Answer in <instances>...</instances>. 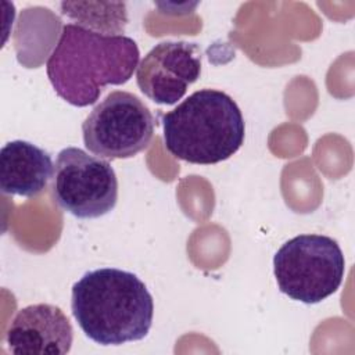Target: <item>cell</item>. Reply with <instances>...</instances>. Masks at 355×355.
<instances>
[{
  "label": "cell",
  "instance_id": "cell-1",
  "mask_svg": "<svg viewBox=\"0 0 355 355\" xmlns=\"http://www.w3.org/2000/svg\"><path fill=\"white\" fill-rule=\"evenodd\" d=\"M137 43L105 36L75 24L62 26L46 69L55 93L75 107L94 104L105 86L125 85L139 65Z\"/></svg>",
  "mask_w": 355,
  "mask_h": 355
},
{
  "label": "cell",
  "instance_id": "cell-2",
  "mask_svg": "<svg viewBox=\"0 0 355 355\" xmlns=\"http://www.w3.org/2000/svg\"><path fill=\"white\" fill-rule=\"evenodd\" d=\"M71 311L90 340L100 345H121L148 334L154 301L135 273L100 268L86 272L72 286Z\"/></svg>",
  "mask_w": 355,
  "mask_h": 355
},
{
  "label": "cell",
  "instance_id": "cell-3",
  "mask_svg": "<svg viewBox=\"0 0 355 355\" xmlns=\"http://www.w3.org/2000/svg\"><path fill=\"white\" fill-rule=\"evenodd\" d=\"M162 139L176 158L212 165L230 158L244 143L245 125L237 103L225 92L201 89L162 114Z\"/></svg>",
  "mask_w": 355,
  "mask_h": 355
},
{
  "label": "cell",
  "instance_id": "cell-4",
  "mask_svg": "<svg viewBox=\"0 0 355 355\" xmlns=\"http://www.w3.org/2000/svg\"><path fill=\"white\" fill-rule=\"evenodd\" d=\"M344 272L345 259L338 243L323 234L295 236L273 257L279 290L304 304H318L334 294Z\"/></svg>",
  "mask_w": 355,
  "mask_h": 355
},
{
  "label": "cell",
  "instance_id": "cell-5",
  "mask_svg": "<svg viewBox=\"0 0 355 355\" xmlns=\"http://www.w3.org/2000/svg\"><path fill=\"white\" fill-rule=\"evenodd\" d=\"M154 125V115L136 94L115 90L83 121V143L100 158H132L148 147Z\"/></svg>",
  "mask_w": 355,
  "mask_h": 355
},
{
  "label": "cell",
  "instance_id": "cell-6",
  "mask_svg": "<svg viewBox=\"0 0 355 355\" xmlns=\"http://www.w3.org/2000/svg\"><path fill=\"white\" fill-rule=\"evenodd\" d=\"M50 189L54 202L79 219L104 216L118 201V179L111 164L79 147L58 153Z\"/></svg>",
  "mask_w": 355,
  "mask_h": 355
},
{
  "label": "cell",
  "instance_id": "cell-7",
  "mask_svg": "<svg viewBox=\"0 0 355 355\" xmlns=\"http://www.w3.org/2000/svg\"><path fill=\"white\" fill-rule=\"evenodd\" d=\"M201 58L197 43L184 40L161 42L137 65V86L155 104L172 105L200 78Z\"/></svg>",
  "mask_w": 355,
  "mask_h": 355
},
{
  "label": "cell",
  "instance_id": "cell-8",
  "mask_svg": "<svg viewBox=\"0 0 355 355\" xmlns=\"http://www.w3.org/2000/svg\"><path fill=\"white\" fill-rule=\"evenodd\" d=\"M73 329L60 306L33 304L21 308L11 320L6 343L17 355H64L71 351Z\"/></svg>",
  "mask_w": 355,
  "mask_h": 355
},
{
  "label": "cell",
  "instance_id": "cell-9",
  "mask_svg": "<svg viewBox=\"0 0 355 355\" xmlns=\"http://www.w3.org/2000/svg\"><path fill=\"white\" fill-rule=\"evenodd\" d=\"M47 151L25 140H12L0 150V189L4 194L35 197L53 176Z\"/></svg>",
  "mask_w": 355,
  "mask_h": 355
},
{
  "label": "cell",
  "instance_id": "cell-10",
  "mask_svg": "<svg viewBox=\"0 0 355 355\" xmlns=\"http://www.w3.org/2000/svg\"><path fill=\"white\" fill-rule=\"evenodd\" d=\"M60 8L75 25L105 36H121L128 25L126 4L121 1H62Z\"/></svg>",
  "mask_w": 355,
  "mask_h": 355
}]
</instances>
